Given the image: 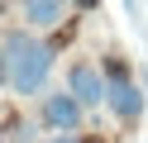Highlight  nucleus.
Returning a JSON list of instances; mask_svg holds the SVG:
<instances>
[{
	"label": "nucleus",
	"mask_w": 148,
	"mask_h": 143,
	"mask_svg": "<svg viewBox=\"0 0 148 143\" xmlns=\"http://www.w3.org/2000/svg\"><path fill=\"white\" fill-rule=\"evenodd\" d=\"M48 133H38V124H29V119H19V124H10V143H43Z\"/></svg>",
	"instance_id": "423d86ee"
},
{
	"label": "nucleus",
	"mask_w": 148,
	"mask_h": 143,
	"mask_svg": "<svg viewBox=\"0 0 148 143\" xmlns=\"http://www.w3.org/2000/svg\"><path fill=\"white\" fill-rule=\"evenodd\" d=\"M0 53L10 57V91L19 100L48 95V76H53V62H58L53 43H43L29 29H10V34H0Z\"/></svg>",
	"instance_id": "f257e3e1"
},
{
	"label": "nucleus",
	"mask_w": 148,
	"mask_h": 143,
	"mask_svg": "<svg viewBox=\"0 0 148 143\" xmlns=\"http://www.w3.org/2000/svg\"><path fill=\"white\" fill-rule=\"evenodd\" d=\"M43 143H81V138H72V133H48Z\"/></svg>",
	"instance_id": "1a4fd4ad"
},
{
	"label": "nucleus",
	"mask_w": 148,
	"mask_h": 143,
	"mask_svg": "<svg viewBox=\"0 0 148 143\" xmlns=\"http://www.w3.org/2000/svg\"><path fill=\"white\" fill-rule=\"evenodd\" d=\"M124 14H129V24H134L138 34H148V19H143V5H134V0H129V5H124Z\"/></svg>",
	"instance_id": "0eeeda50"
},
{
	"label": "nucleus",
	"mask_w": 148,
	"mask_h": 143,
	"mask_svg": "<svg viewBox=\"0 0 148 143\" xmlns=\"http://www.w3.org/2000/svg\"><path fill=\"white\" fill-rule=\"evenodd\" d=\"M81 114H86V110L67 95V86H62V91H48V95L38 100V119L48 124L53 133H77V129H81Z\"/></svg>",
	"instance_id": "20e7f679"
},
{
	"label": "nucleus",
	"mask_w": 148,
	"mask_h": 143,
	"mask_svg": "<svg viewBox=\"0 0 148 143\" xmlns=\"http://www.w3.org/2000/svg\"><path fill=\"white\" fill-rule=\"evenodd\" d=\"M19 19H24L29 34H43V29H58L62 19H67V5H62V0H24Z\"/></svg>",
	"instance_id": "39448f33"
},
{
	"label": "nucleus",
	"mask_w": 148,
	"mask_h": 143,
	"mask_svg": "<svg viewBox=\"0 0 148 143\" xmlns=\"http://www.w3.org/2000/svg\"><path fill=\"white\" fill-rule=\"evenodd\" d=\"M0 86H10V57L0 53Z\"/></svg>",
	"instance_id": "6e6552de"
},
{
	"label": "nucleus",
	"mask_w": 148,
	"mask_h": 143,
	"mask_svg": "<svg viewBox=\"0 0 148 143\" xmlns=\"http://www.w3.org/2000/svg\"><path fill=\"white\" fill-rule=\"evenodd\" d=\"M0 143H10V138H5V133H0Z\"/></svg>",
	"instance_id": "9b49d317"
},
{
	"label": "nucleus",
	"mask_w": 148,
	"mask_h": 143,
	"mask_svg": "<svg viewBox=\"0 0 148 143\" xmlns=\"http://www.w3.org/2000/svg\"><path fill=\"white\" fill-rule=\"evenodd\" d=\"M100 72H105V105H110V114L119 124H138V114L148 110V95L134 81V72L124 67V57H105Z\"/></svg>",
	"instance_id": "f03ea898"
},
{
	"label": "nucleus",
	"mask_w": 148,
	"mask_h": 143,
	"mask_svg": "<svg viewBox=\"0 0 148 143\" xmlns=\"http://www.w3.org/2000/svg\"><path fill=\"white\" fill-rule=\"evenodd\" d=\"M81 143H105V138H81Z\"/></svg>",
	"instance_id": "9d476101"
},
{
	"label": "nucleus",
	"mask_w": 148,
	"mask_h": 143,
	"mask_svg": "<svg viewBox=\"0 0 148 143\" xmlns=\"http://www.w3.org/2000/svg\"><path fill=\"white\" fill-rule=\"evenodd\" d=\"M67 95L81 105V110H100L105 105V72H100L96 62H72L67 67Z\"/></svg>",
	"instance_id": "7ed1b4c3"
}]
</instances>
